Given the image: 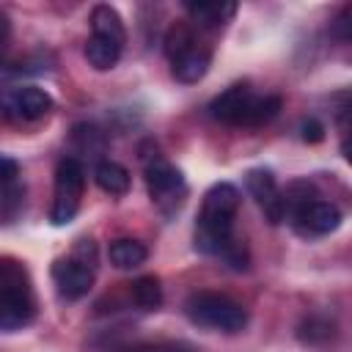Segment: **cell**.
Masks as SVG:
<instances>
[{
	"label": "cell",
	"mask_w": 352,
	"mask_h": 352,
	"mask_svg": "<svg viewBox=\"0 0 352 352\" xmlns=\"http://www.w3.org/2000/svg\"><path fill=\"white\" fill-rule=\"evenodd\" d=\"M94 179L110 195H124L129 190V170L124 165L113 162V160H102L96 165V170H94Z\"/></svg>",
	"instance_id": "obj_14"
},
{
	"label": "cell",
	"mask_w": 352,
	"mask_h": 352,
	"mask_svg": "<svg viewBox=\"0 0 352 352\" xmlns=\"http://www.w3.org/2000/svg\"><path fill=\"white\" fill-rule=\"evenodd\" d=\"M341 154H344L346 162H352V135H344V140H341Z\"/></svg>",
	"instance_id": "obj_26"
},
{
	"label": "cell",
	"mask_w": 352,
	"mask_h": 352,
	"mask_svg": "<svg viewBox=\"0 0 352 352\" xmlns=\"http://www.w3.org/2000/svg\"><path fill=\"white\" fill-rule=\"evenodd\" d=\"M99 267V253L94 239H77L72 253L66 258H58L52 264V280L58 286V294L66 300H80L91 292L94 278Z\"/></svg>",
	"instance_id": "obj_3"
},
{
	"label": "cell",
	"mask_w": 352,
	"mask_h": 352,
	"mask_svg": "<svg viewBox=\"0 0 352 352\" xmlns=\"http://www.w3.org/2000/svg\"><path fill=\"white\" fill-rule=\"evenodd\" d=\"M245 187H248V192L256 198V204L264 209V214H267L270 223L286 220V198H283V190H278L275 176H272L270 170H264V168L248 170Z\"/></svg>",
	"instance_id": "obj_9"
},
{
	"label": "cell",
	"mask_w": 352,
	"mask_h": 352,
	"mask_svg": "<svg viewBox=\"0 0 352 352\" xmlns=\"http://www.w3.org/2000/svg\"><path fill=\"white\" fill-rule=\"evenodd\" d=\"M184 11L190 19L201 28H223L234 14L236 3H217V0H204V3H184Z\"/></svg>",
	"instance_id": "obj_12"
},
{
	"label": "cell",
	"mask_w": 352,
	"mask_h": 352,
	"mask_svg": "<svg viewBox=\"0 0 352 352\" xmlns=\"http://www.w3.org/2000/svg\"><path fill=\"white\" fill-rule=\"evenodd\" d=\"M297 338L302 344H324L333 338V322L324 316H308L297 327Z\"/></svg>",
	"instance_id": "obj_18"
},
{
	"label": "cell",
	"mask_w": 352,
	"mask_h": 352,
	"mask_svg": "<svg viewBox=\"0 0 352 352\" xmlns=\"http://www.w3.org/2000/svg\"><path fill=\"white\" fill-rule=\"evenodd\" d=\"M36 316V300L30 289V278L22 264L14 258H3L0 264V327L6 333H16L28 327Z\"/></svg>",
	"instance_id": "obj_2"
},
{
	"label": "cell",
	"mask_w": 352,
	"mask_h": 352,
	"mask_svg": "<svg viewBox=\"0 0 352 352\" xmlns=\"http://www.w3.org/2000/svg\"><path fill=\"white\" fill-rule=\"evenodd\" d=\"M184 314L192 324L220 333H239L248 324V311L242 302L217 292H195L184 302Z\"/></svg>",
	"instance_id": "obj_4"
},
{
	"label": "cell",
	"mask_w": 352,
	"mask_h": 352,
	"mask_svg": "<svg viewBox=\"0 0 352 352\" xmlns=\"http://www.w3.org/2000/svg\"><path fill=\"white\" fill-rule=\"evenodd\" d=\"M192 44H195V36H192V30L184 22H176V25L168 28V33H165V52H168V58H176L179 52H184Z\"/></svg>",
	"instance_id": "obj_20"
},
{
	"label": "cell",
	"mask_w": 352,
	"mask_h": 352,
	"mask_svg": "<svg viewBox=\"0 0 352 352\" xmlns=\"http://www.w3.org/2000/svg\"><path fill=\"white\" fill-rule=\"evenodd\" d=\"M292 223L305 236H324L341 226V212L330 201L311 198L308 204H302L300 209L292 212Z\"/></svg>",
	"instance_id": "obj_8"
},
{
	"label": "cell",
	"mask_w": 352,
	"mask_h": 352,
	"mask_svg": "<svg viewBox=\"0 0 352 352\" xmlns=\"http://www.w3.org/2000/svg\"><path fill=\"white\" fill-rule=\"evenodd\" d=\"M72 140L82 148V151H102L104 148V135L96 129V126H88V124H77L74 126V135H72Z\"/></svg>",
	"instance_id": "obj_21"
},
{
	"label": "cell",
	"mask_w": 352,
	"mask_h": 352,
	"mask_svg": "<svg viewBox=\"0 0 352 352\" xmlns=\"http://www.w3.org/2000/svg\"><path fill=\"white\" fill-rule=\"evenodd\" d=\"M3 182H14L16 176H19V165L11 160V157H3Z\"/></svg>",
	"instance_id": "obj_24"
},
{
	"label": "cell",
	"mask_w": 352,
	"mask_h": 352,
	"mask_svg": "<svg viewBox=\"0 0 352 352\" xmlns=\"http://www.w3.org/2000/svg\"><path fill=\"white\" fill-rule=\"evenodd\" d=\"M300 138H302L305 143H319V140L324 138V126H322V121H316V118L302 121V124H300Z\"/></svg>",
	"instance_id": "obj_23"
},
{
	"label": "cell",
	"mask_w": 352,
	"mask_h": 352,
	"mask_svg": "<svg viewBox=\"0 0 352 352\" xmlns=\"http://www.w3.org/2000/svg\"><path fill=\"white\" fill-rule=\"evenodd\" d=\"M82 187H85L82 162L77 157H63L55 168V198H52V209H50L52 226H66L74 220V214L80 209Z\"/></svg>",
	"instance_id": "obj_5"
},
{
	"label": "cell",
	"mask_w": 352,
	"mask_h": 352,
	"mask_svg": "<svg viewBox=\"0 0 352 352\" xmlns=\"http://www.w3.org/2000/svg\"><path fill=\"white\" fill-rule=\"evenodd\" d=\"M25 206V184L19 179L3 182V220L11 223Z\"/></svg>",
	"instance_id": "obj_19"
},
{
	"label": "cell",
	"mask_w": 352,
	"mask_h": 352,
	"mask_svg": "<svg viewBox=\"0 0 352 352\" xmlns=\"http://www.w3.org/2000/svg\"><path fill=\"white\" fill-rule=\"evenodd\" d=\"M126 352H184V349L182 346H135Z\"/></svg>",
	"instance_id": "obj_25"
},
{
	"label": "cell",
	"mask_w": 352,
	"mask_h": 352,
	"mask_svg": "<svg viewBox=\"0 0 352 352\" xmlns=\"http://www.w3.org/2000/svg\"><path fill=\"white\" fill-rule=\"evenodd\" d=\"M253 104H256V94L245 82H236L209 102V116L231 126H248Z\"/></svg>",
	"instance_id": "obj_6"
},
{
	"label": "cell",
	"mask_w": 352,
	"mask_h": 352,
	"mask_svg": "<svg viewBox=\"0 0 352 352\" xmlns=\"http://www.w3.org/2000/svg\"><path fill=\"white\" fill-rule=\"evenodd\" d=\"M85 58H88V63H91L94 69L107 72V69H113V66L118 63V58H121V44L107 41V38H99V36H91L88 44H85Z\"/></svg>",
	"instance_id": "obj_15"
},
{
	"label": "cell",
	"mask_w": 352,
	"mask_h": 352,
	"mask_svg": "<svg viewBox=\"0 0 352 352\" xmlns=\"http://www.w3.org/2000/svg\"><path fill=\"white\" fill-rule=\"evenodd\" d=\"M146 187H148L151 201H157V204H165V201L179 204L184 195L182 173L162 157H154L151 162H146Z\"/></svg>",
	"instance_id": "obj_10"
},
{
	"label": "cell",
	"mask_w": 352,
	"mask_h": 352,
	"mask_svg": "<svg viewBox=\"0 0 352 352\" xmlns=\"http://www.w3.org/2000/svg\"><path fill=\"white\" fill-rule=\"evenodd\" d=\"M239 212V190L231 182H217L206 190L195 223V250L206 256H226L236 242L234 220Z\"/></svg>",
	"instance_id": "obj_1"
},
{
	"label": "cell",
	"mask_w": 352,
	"mask_h": 352,
	"mask_svg": "<svg viewBox=\"0 0 352 352\" xmlns=\"http://www.w3.org/2000/svg\"><path fill=\"white\" fill-rule=\"evenodd\" d=\"M170 72L184 85H192V82L204 80V74L209 72V50L195 41L192 47H187L184 52L170 58Z\"/></svg>",
	"instance_id": "obj_11"
},
{
	"label": "cell",
	"mask_w": 352,
	"mask_h": 352,
	"mask_svg": "<svg viewBox=\"0 0 352 352\" xmlns=\"http://www.w3.org/2000/svg\"><path fill=\"white\" fill-rule=\"evenodd\" d=\"M132 302L143 311H157L162 305V286L157 275H140L132 283Z\"/></svg>",
	"instance_id": "obj_17"
},
{
	"label": "cell",
	"mask_w": 352,
	"mask_h": 352,
	"mask_svg": "<svg viewBox=\"0 0 352 352\" xmlns=\"http://www.w3.org/2000/svg\"><path fill=\"white\" fill-rule=\"evenodd\" d=\"M146 256H148V250H146V245L138 242V239H116V242L110 245V261H113V267H118V270L140 267V264L146 261Z\"/></svg>",
	"instance_id": "obj_16"
},
{
	"label": "cell",
	"mask_w": 352,
	"mask_h": 352,
	"mask_svg": "<svg viewBox=\"0 0 352 352\" xmlns=\"http://www.w3.org/2000/svg\"><path fill=\"white\" fill-rule=\"evenodd\" d=\"M3 107L6 116L14 121H36L52 110V96L36 85H16V88H6Z\"/></svg>",
	"instance_id": "obj_7"
},
{
	"label": "cell",
	"mask_w": 352,
	"mask_h": 352,
	"mask_svg": "<svg viewBox=\"0 0 352 352\" xmlns=\"http://www.w3.org/2000/svg\"><path fill=\"white\" fill-rule=\"evenodd\" d=\"M333 33H336L338 38H344V41H352V3L338 14V19H336V25H333Z\"/></svg>",
	"instance_id": "obj_22"
},
{
	"label": "cell",
	"mask_w": 352,
	"mask_h": 352,
	"mask_svg": "<svg viewBox=\"0 0 352 352\" xmlns=\"http://www.w3.org/2000/svg\"><path fill=\"white\" fill-rule=\"evenodd\" d=\"M91 36H99V38H107V41H116V44L124 47L126 30H124V22H121L118 11L104 6V3L94 6V11H91Z\"/></svg>",
	"instance_id": "obj_13"
}]
</instances>
